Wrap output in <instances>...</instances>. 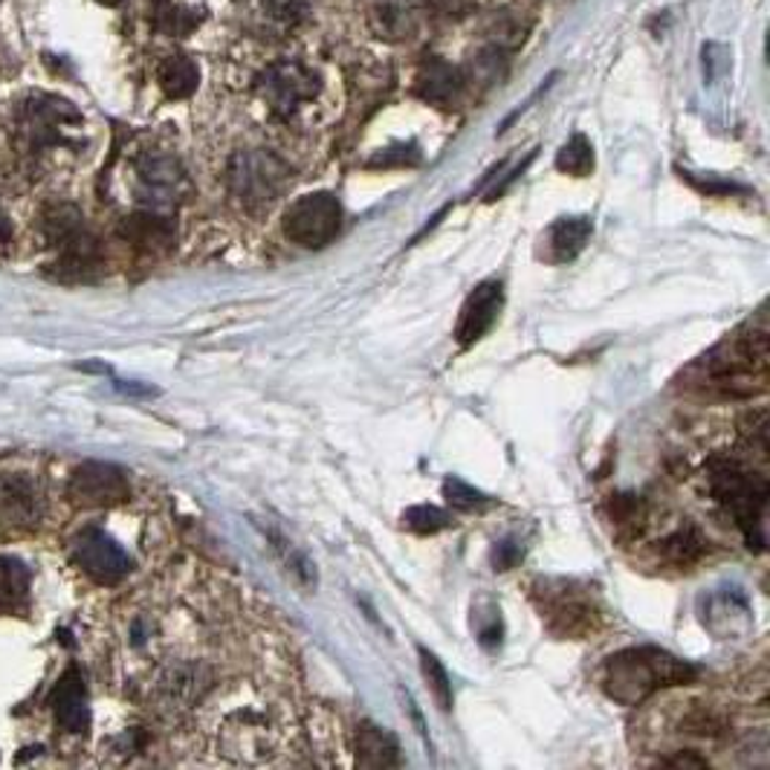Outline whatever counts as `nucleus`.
Here are the masks:
<instances>
[{
    "instance_id": "13",
    "label": "nucleus",
    "mask_w": 770,
    "mask_h": 770,
    "mask_svg": "<svg viewBox=\"0 0 770 770\" xmlns=\"http://www.w3.org/2000/svg\"><path fill=\"white\" fill-rule=\"evenodd\" d=\"M504 308V290L498 281H484L472 290L467 302L461 308L458 325H455V339L458 345H476L478 339H484L490 334V327L498 322V313Z\"/></svg>"
},
{
    "instance_id": "7",
    "label": "nucleus",
    "mask_w": 770,
    "mask_h": 770,
    "mask_svg": "<svg viewBox=\"0 0 770 770\" xmlns=\"http://www.w3.org/2000/svg\"><path fill=\"white\" fill-rule=\"evenodd\" d=\"M342 203L330 192L304 194L285 212V234L304 250H322L342 229Z\"/></svg>"
},
{
    "instance_id": "33",
    "label": "nucleus",
    "mask_w": 770,
    "mask_h": 770,
    "mask_svg": "<svg viewBox=\"0 0 770 770\" xmlns=\"http://www.w3.org/2000/svg\"><path fill=\"white\" fill-rule=\"evenodd\" d=\"M12 238V224H9L7 212L0 209V243H7Z\"/></svg>"
},
{
    "instance_id": "25",
    "label": "nucleus",
    "mask_w": 770,
    "mask_h": 770,
    "mask_svg": "<svg viewBox=\"0 0 770 770\" xmlns=\"http://www.w3.org/2000/svg\"><path fill=\"white\" fill-rule=\"evenodd\" d=\"M269 544H273V551L281 556L285 568L293 570L302 586H310V588L316 586V568H313V562H310L299 548H293L290 539H285L281 533H276V530H269Z\"/></svg>"
},
{
    "instance_id": "31",
    "label": "nucleus",
    "mask_w": 770,
    "mask_h": 770,
    "mask_svg": "<svg viewBox=\"0 0 770 770\" xmlns=\"http://www.w3.org/2000/svg\"><path fill=\"white\" fill-rule=\"evenodd\" d=\"M420 163V154H418V148L414 145H394V148H388V152H383V154H377L374 157V166H383V168H388V166H418Z\"/></svg>"
},
{
    "instance_id": "11",
    "label": "nucleus",
    "mask_w": 770,
    "mask_h": 770,
    "mask_svg": "<svg viewBox=\"0 0 770 770\" xmlns=\"http://www.w3.org/2000/svg\"><path fill=\"white\" fill-rule=\"evenodd\" d=\"M68 493L73 502L84 504V507H113L131 495V484H128L125 472L113 464L87 461L70 476Z\"/></svg>"
},
{
    "instance_id": "34",
    "label": "nucleus",
    "mask_w": 770,
    "mask_h": 770,
    "mask_svg": "<svg viewBox=\"0 0 770 770\" xmlns=\"http://www.w3.org/2000/svg\"><path fill=\"white\" fill-rule=\"evenodd\" d=\"M96 3H101V7H119L122 0H96Z\"/></svg>"
},
{
    "instance_id": "12",
    "label": "nucleus",
    "mask_w": 770,
    "mask_h": 770,
    "mask_svg": "<svg viewBox=\"0 0 770 770\" xmlns=\"http://www.w3.org/2000/svg\"><path fill=\"white\" fill-rule=\"evenodd\" d=\"M41 495L33 478L21 472L0 476V525L12 530H29L41 521Z\"/></svg>"
},
{
    "instance_id": "16",
    "label": "nucleus",
    "mask_w": 770,
    "mask_h": 770,
    "mask_svg": "<svg viewBox=\"0 0 770 770\" xmlns=\"http://www.w3.org/2000/svg\"><path fill=\"white\" fill-rule=\"evenodd\" d=\"M353 759L360 768H397L402 762L397 738L371 721L353 727Z\"/></svg>"
},
{
    "instance_id": "3",
    "label": "nucleus",
    "mask_w": 770,
    "mask_h": 770,
    "mask_svg": "<svg viewBox=\"0 0 770 770\" xmlns=\"http://www.w3.org/2000/svg\"><path fill=\"white\" fill-rule=\"evenodd\" d=\"M707 481H710L712 495L719 498L736 519V525L745 530L747 544L756 551L768 548L765 537V516H768V478L765 472H756L754 467L733 461V458H710L707 461Z\"/></svg>"
},
{
    "instance_id": "4",
    "label": "nucleus",
    "mask_w": 770,
    "mask_h": 770,
    "mask_svg": "<svg viewBox=\"0 0 770 770\" xmlns=\"http://www.w3.org/2000/svg\"><path fill=\"white\" fill-rule=\"evenodd\" d=\"M229 192L246 212H267L287 192L290 168L269 148H246L234 154L227 171Z\"/></svg>"
},
{
    "instance_id": "15",
    "label": "nucleus",
    "mask_w": 770,
    "mask_h": 770,
    "mask_svg": "<svg viewBox=\"0 0 770 770\" xmlns=\"http://www.w3.org/2000/svg\"><path fill=\"white\" fill-rule=\"evenodd\" d=\"M119 234L140 252H163L175 238V224L168 212L140 209L119 224Z\"/></svg>"
},
{
    "instance_id": "6",
    "label": "nucleus",
    "mask_w": 770,
    "mask_h": 770,
    "mask_svg": "<svg viewBox=\"0 0 770 770\" xmlns=\"http://www.w3.org/2000/svg\"><path fill=\"white\" fill-rule=\"evenodd\" d=\"M316 93H322V76L299 61H278L258 79V96L276 119H293Z\"/></svg>"
},
{
    "instance_id": "21",
    "label": "nucleus",
    "mask_w": 770,
    "mask_h": 770,
    "mask_svg": "<svg viewBox=\"0 0 770 770\" xmlns=\"http://www.w3.org/2000/svg\"><path fill=\"white\" fill-rule=\"evenodd\" d=\"M201 84V70L189 56H171L159 64V87L168 99H185Z\"/></svg>"
},
{
    "instance_id": "32",
    "label": "nucleus",
    "mask_w": 770,
    "mask_h": 770,
    "mask_svg": "<svg viewBox=\"0 0 770 770\" xmlns=\"http://www.w3.org/2000/svg\"><path fill=\"white\" fill-rule=\"evenodd\" d=\"M519 560H521V551L510 542V539L498 544V551H495V565H498V568H513Z\"/></svg>"
},
{
    "instance_id": "28",
    "label": "nucleus",
    "mask_w": 770,
    "mask_h": 770,
    "mask_svg": "<svg viewBox=\"0 0 770 770\" xmlns=\"http://www.w3.org/2000/svg\"><path fill=\"white\" fill-rule=\"evenodd\" d=\"M154 21H157V29H163L166 35H185V33H192L194 26H197L189 9L177 7V3H168V0L157 3V15H154Z\"/></svg>"
},
{
    "instance_id": "19",
    "label": "nucleus",
    "mask_w": 770,
    "mask_h": 770,
    "mask_svg": "<svg viewBox=\"0 0 770 770\" xmlns=\"http://www.w3.org/2000/svg\"><path fill=\"white\" fill-rule=\"evenodd\" d=\"M420 7H423V0H374L371 26L388 41H400L418 26Z\"/></svg>"
},
{
    "instance_id": "10",
    "label": "nucleus",
    "mask_w": 770,
    "mask_h": 770,
    "mask_svg": "<svg viewBox=\"0 0 770 770\" xmlns=\"http://www.w3.org/2000/svg\"><path fill=\"white\" fill-rule=\"evenodd\" d=\"M82 113L76 105H70L61 96H47V93H35L33 99L24 105L21 113V131L29 148H47L64 140V128L79 125Z\"/></svg>"
},
{
    "instance_id": "5",
    "label": "nucleus",
    "mask_w": 770,
    "mask_h": 770,
    "mask_svg": "<svg viewBox=\"0 0 770 770\" xmlns=\"http://www.w3.org/2000/svg\"><path fill=\"white\" fill-rule=\"evenodd\" d=\"M539 614L560 637H591L603 626L605 609L594 588L570 579L544 582L539 588Z\"/></svg>"
},
{
    "instance_id": "14",
    "label": "nucleus",
    "mask_w": 770,
    "mask_h": 770,
    "mask_svg": "<svg viewBox=\"0 0 770 770\" xmlns=\"http://www.w3.org/2000/svg\"><path fill=\"white\" fill-rule=\"evenodd\" d=\"M50 707L56 712L61 730L68 733H84L91 727V701H87V684L79 666L64 670L59 684L50 693Z\"/></svg>"
},
{
    "instance_id": "23",
    "label": "nucleus",
    "mask_w": 770,
    "mask_h": 770,
    "mask_svg": "<svg viewBox=\"0 0 770 770\" xmlns=\"http://www.w3.org/2000/svg\"><path fill=\"white\" fill-rule=\"evenodd\" d=\"M29 594V568L15 556H0V612H12Z\"/></svg>"
},
{
    "instance_id": "2",
    "label": "nucleus",
    "mask_w": 770,
    "mask_h": 770,
    "mask_svg": "<svg viewBox=\"0 0 770 770\" xmlns=\"http://www.w3.org/2000/svg\"><path fill=\"white\" fill-rule=\"evenodd\" d=\"M698 678L693 663L681 661L658 646H637L609 658L603 670V687L609 698L617 703L635 707L663 689L684 687Z\"/></svg>"
},
{
    "instance_id": "18",
    "label": "nucleus",
    "mask_w": 770,
    "mask_h": 770,
    "mask_svg": "<svg viewBox=\"0 0 770 770\" xmlns=\"http://www.w3.org/2000/svg\"><path fill=\"white\" fill-rule=\"evenodd\" d=\"M591 220L588 218H562L548 229L544 238V258L551 264H568L586 250L588 238H591Z\"/></svg>"
},
{
    "instance_id": "20",
    "label": "nucleus",
    "mask_w": 770,
    "mask_h": 770,
    "mask_svg": "<svg viewBox=\"0 0 770 770\" xmlns=\"http://www.w3.org/2000/svg\"><path fill=\"white\" fill-rule=\"evenodd\" d=\"M84 232H91V229L84 227L82 212H79L76 206H70V203H56V206H50V209H44L41 234H44V241L50 243L56 252L64 250L68 243L79 241Z\"/></svg>"
},
{
    "instance_id": "27",
    "label": "nucleus",
    "mask_w": 770,
    "mask_h": 770,
    "mask_svg": "<svg viewBox=\"0 0 770 770\" xmlns=\"http://www.w3.org/2000/svg\"><path fill=\"white\" fill-rule=\"evenodd\" d=\"M402 525L420 533V537H429V533L449 528L453 519H449V513L437 510L432 504H418V507H409V510L402 513Z\"/></svg>"
},
{
    "instance_id": "8",
    "label": "nucleus",
    "mask_w": 770,
    "mask_h": 770,
    "mask_svg": "<svg viewBox=\"0 0 770 770\" xmlns=\"http://www.w3.org/2000/svg\"><path fill=\"white\" fill-rule=\"evenodd\" d=\"M70 556L99 586H117L131 570V556L101 528H84L70 539Z\"/></svg>"
},
{
    "instance_id": "29",
    "label": "nucleus",
    "mask_w": 770,
    "mask_h": 770,
    "mask_svg": "<svg viewBox=\"0 0 770 770\" xmlns=\"http://www.w3.org/2000/svg\"><path fill=\"white\" fill-rule=\"evenodd\" d=\"M444 493H446V502L453 504L455 510H461V513H478V510H484V507H490V504H493L490 498H486V495H481L469 484L458 481V478H449V481H446Z\"/></svg>"
},
{
    "instance_id": "17",
    "label": "nucleus",
    "mask_w": 770,
    "mask_h": 770,
    "mask_svg": "<svg viewBox=\"0 0 770 770\" xmlns=\"http://www.w3.org/2000/svg\"><path fill=\"white\" fill-rule=\"evenodd\" d=\"M464 73L458 68H453L449 61L432 59L423 64L418 76V93L432 105H455L464 96Z\"/></svg>"
},
{
    "instance_id": "26",
    "label": "nucleus",
    "mask_w": 770,
    "mask_h": 770,
    "mask_svg": "<svg viewBox=\"0 0 770 770\" xmlns=\"http://www.w3.org/2000/svg\"><path fill=\"white\" fill-rule=\"evenodd\" d=\"M420 670H423V678L429 681V689L435 695L437 707L449 710L453 707V684H449V672L444 670V663L426 649H420Z\"/></svg>"
},
{
    "instance_id": "24",
    "label": "nucleus",
    "mask_w": 770,
    "mask_h": 770,
    "mask_svg": "<svg viewBox=\"0 0 770 770\" xmlns=\"http://www.w3.org/2000/svg\"><path fill=\"white\" fill-rule=\"evenodd\" d=\"M556 168L574 177L591 175V171H594V148L588 143V136H570L568 143L560 148V154H556Z\"/></svg>"
},
{
    "instance_id": "30",
    "label": "nucleus",
    "mask_w": 770,
    "mask_h": 770,
    "mask_svg": "<svg viewBox=\"0 0 770 770\" xmlns=\"http://www.w3.org/2000/svg\"><path fill=\"white\" fill-rule=\"evenodd\" d=\"M258 3L278 24H293L302 15V0H258Z\"/></svg>"
},
{
    "instance_id": "1",
    "label": "nucleus",
    "mask_w": 770,
    "mask_h": 770,
    "mask_svg": "<svg viewBox=\"0 0 770 770\" xmlns=\"http://www.w3.org/2000/svg\"><path fill=\"white\" fill-rule=\"evenodd\" d=\"M768 316L762 310L703 357V377L727 397H756L768 388Z\"/></svg>"
},
{
    "instance_id": "9",
    "label": "nucleus",
    "mask_w": 770,
    "mask_h": 770,
    "mask_svg": "<svg viewBox=\"0 0 770 770\" xmlns=\"http://www.w3.org/2000/svg\"><path fill=\"white\" fill-rule=\"evenodd\" d=\"M136 183H140L143 209L171 212L189 194L185 168L168 154H145L136 163Z\"/></svg>"
},
{
    "instance_id": "22",
    "label": "nucleus",
    "mask_w": 770,
    "mask_h": 770,
    "mask_svg": "<svg viewBox=\"0 0 770 770\" xmlns=\"http://www.w3.org/2000/svg\"><path fill=\"white\" fill-rule=\"evenodd\" d=\"M707 553V537L695 525H681L670 537L661 539V556L672 565H693Z\"/></svg>"
}]
</instances>
